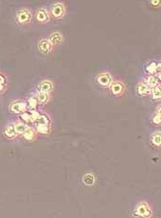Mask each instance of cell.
<instances>
[{
	"instance_id": "obj_22",
	"label": "cell",
	"mask_w": 161,
	"mask_h": 218,
	"mask_svg": "<svg viewBox=\"0 0 161 218\" xmlns=\"http://www.w3.org/2000/svg\"><path fill=\"white\" fill-rule=\"evenodd\" d=\"M36 130L37 132L41 133V134H48L49 132V128L48 125H41V124H37L36 126Z\"/></svg>"
},
{
	"instance_id": "obj_14",
	"label": "cell",
	"mask_w": 161,
	"mask_h": 218,
	"mask_svg": "<svg viewBox=\"0 0 161 218\" xmlns=\"http://www.w3.org/2000/svg\"><path fill=\"white\" fill-rule=\"evenodd\" d=\"M158 82H159L158 77H157L156 76H154V75H150V76L147 77V78H146V80H145V83L149 88L152 89L153 87H155V86L158 85Z\"/></svg>"
},
{
	"instance_id": "obj_16",
	"label": "cell",
	"mask_w": 161,
	"mask_h": 218,
	"mask_svg": "<svg viewBox=\"0 0 161 218\" xmlns=\"http://www.w3.org/2000/svg\"><path fill=\"white\" fill-rule=\"evenodd\" d=\"M22 134H23V137H24L27 141H32V140H34V136H35L34 131L32 128H29V127L26 128V130L24 131V132H23Z\"/></svg>"
},
{
	"instance_id": "obj_7",
	"label": "cell",
	"mask_w": 161,
	"mask_h": 218,
	"mask_svg": "<svg viewBox=\"0 0 161 218\" xmlns=\"http://www.w3.org/2000/svg\"><path fill=\"white\" fill-rule=\"evenodd\" d=\"M51 48H52V45H51V43L48 39H41L38 42V49L42 53L47 54V53L50 52L51 51Z\"/></svg>"
},
{
	"instance_id": "obj_20",
	"label": "cell",
	"mask_w": 161,
	"mask_h": 218,
	"mask_svg": "<svg viewBox=\"0 0 161 218\" xmlns=\"http://www.w3.org/2000/svg\"><path fill=\"white\" fill-rule=\"evenodd\" d=\"M36 99H37L38 103H40V104H45V103H47L48 100V93H46V92L40 91V92H38V93L36 94Z\"/></svg>"
},
{
	"instance_id": "obj_9",
	"label": "cell",
	"mask_w": 161,
	"mask_h": 218,
	"mask_svg": "<svg viewBox=\"0 0 161 218\" xmlns=\"http://www.w3.org/2000/svg\"><path fill=\"white\" fill-rule=\"evenodd\" d=\"M151 92V88H149L145 82H141L137 86V93L140 96H147Z\"/></svg>"
},
{
	"instance_id": "obj_17",
	"label": "cell",
	"mask_w": 161,
	"mask_h": 218,
	"mask_svg": "<svg viewBox=\"0 0 161 218\" xmlns=\"http://www.w3.org/2000/svg\"><path fill=\"white\" fill-rule=\"evenodd\" d=\"M151 95H152V98L154 100H159L161 97V90H160V86L159 85H157L155 87H153L151 89Z\"/></svg>"
},
{
	"instance_id": "obj_1",
	"label": "cell",
	"mask_w": 161,
	"mask_h": 218,
	"mask_svg": "<svg viewBox=\"0 0 161 218\" xmlns=\"http://www.w3.org/2000/svg\"><path fill=\"white\" fill-rule=\"evenodd\" d=\"M50 13L52 15L53 18L55 19H61L63 17L64 13H65V7L64 5L61 2L55 3L52 5L51 8H50Z\"/></svg>"
},
{
	"instance_id": "obj_26",
	"label": "cell",
	"mask_w": 161,
	"mask_h": 218,
	"mask_svg": "<svg viewBox=\"0 0 161 218\" xmlns=\"http://www.w3.org/2000/svg\"><path fill=\"white\" fill-rule=\"evenodd\" d=\"M152 121H153V123H154L155 125H160V122H161L160 113L156 114V115L154 116V118H153Z\"/></svg>"
},
{
	"instance_id": "obj_2",
	"label": "cell",
	"mask_w": 161,
	"mask_h": 218,
	"mask_svg": "<svg viewBox=\"0 0 161 218\" xmlns=\"http://www.w3.org/2000/svg\"><path fill=\"white\" fill-rule=\"evenodd\" d=\"M136 215L142 217H150L152 216V211L147 203L141 202L136 207Z\"/></svg>"
},
{
	"instance_id": "obj_11",
	"label": "cell",
	"mask_w": 161,
	"mask_h": 218,
	"mask_svg": "<svg viewBox=\"0 0 161 218\" xmlns=\"http://www.w3.org/2000/svg\"><path fill=\"white\" fill-rule=\"evenodd\" d=\"M48 41L51 43V45H58V44L62 43V35L59 32L52 33L50 35V36H49Z\"/></svg>"
},
{
	"instance_id": "obj_19",
	"label": "cell",
	"mask_w": 161,
	"mask_h": 218,
	"mask_svg": "<svg viewBox=\"0 0 161 218\" xmlns=\"http://www.w3.org/2000/svg\"><path fill=\"white\" fill-rule=\"evenodd\" d=\"M83 182L86 186H92L95 182V178L94 175L92 174H87L84 177H83Z\"/></svg>"
},
{
	"instance_id": "obj_23",
	"label": "cell",
	"mask_w": 161,
	"mask_h": 218,
	"mask_svg": "<svg viewBox=\"0 0 161 218\" xmlns=\"http://www.w3.org/2000/svg\"><path fill=\"white\" fill-rule=\"evenodd\" d=\"M35 122H37V124H41V125H48L49 119L46 115H40L39 118Z\"/></svg>"
},
{
	"instance_id": "obj_24",
	"label": "cell",
	"mask_w": 161,
	"mask_h": 218,
	"mask_svg": "<svg viewBox=\"0 0 161 218\" xmlns=\"http://www.w3.org/2000/svg\"><path fill=\"white\" fill-rule=\"evenodd\" d=\"M21 118L25 122V123H30V122H33L32 121V118H31V114H30V112H23V113H21Z\"/></svg>"
},
{
	"instance_id": "obj_25",
	"label": "cell",
	"mask_w": 161,
	"mask_h": 218,
	"mask_svg": "<svg viewBox=\"0 0 161 218\" xmlns=\"http://www.w3.org/2000/svg\"><path fill=\"white\" fill-rule=\"evenodd\" d=\"M30 114H31V118H32L33 122H35L39 118V117H40V114L36 110H31Z\"/></svg>"
},
{
	"instance_id": "obj_27",
	"label": "cell",
	"mask_w": 161,
	"mask_h": 218,
	"mask_svg": "<svg viewBox=\"0 0 161 218\" xmlns=\"http://www.w3.org/2000/svg\"><path fill=\"white\" fill-rule=\"evenodd\" d=\"M5 83H6V78L2 75H0V84L5 85Z\"/></svg>"
},
{
	"instance_id": "obj_18",
	"label": "cell",
	"mask_w": 161,
	"mask_h": 218,
	"mask_svg": "<svg viewBox=\"0 0 161 218\" xmlns=\"http://www.w3.org/2000/svg\"><path fill=\"white\" fill-rule=\"evenodd\" d=\"M157 71H158V63H155V62H152L150 63L147 66H146V72L150 75H155L157 74Z\"/></svg>"
},
{
	"instance_id": "obj_6",
	"label": "cell",
	"mask_w": 161,
	"mask_h": 218,
	"mask_svg": "<svg viewBox=\"0 0 161 218\" xmlns=\"http://www.w3.org/2000/svg\"><path fill=\"white\" fill-rule=\"evenodd\" d=\"M27 109V104L24 102H15L10 105V110L16 114H21Z\"/></svg>"
},
{
	"instance_id": "obj_15",
	"label": "cell",
	"mask_w": 161,
	"mask_h": 218,
	"mask_svg": "<svg viewBox=\"0 0 161 218\" xmlns=\"http://www.w3.org/2000/svg\"><path fill=\"white\" fill-rule=\"evenodd\" d=\"M14 127H15V132L17 134H22L27 128V126L24 122H20V121L16 122L14 124Z\"/></svg>"
},
{
	"instance_id": "obj_4",
	"label": "cell",
	"mask_w": 161,
	"mask_h": 218,
	"mask_svg": "<svg viewBox=\"0 0 161 218\" xmlns=\"http://www.w3.org/2000/svg\"><path fill=\"white\" fill-rule=\"evenodd\" d=\"M111 91L115 96H121L125 92V85L121 81H115L111 83Z\"/></svg>"
},
{
	"instance_id": "obj_21",
	"label": "cell",
	"mask_w": 161,
	"mask_h": 218,
	"mask_svg": "<svg viewBox=\"0 0 161 218\" xmlns=\"http://www.w3.org/2000/svg\"><path fill=\"white\" fill-rule=\"evenodd\" d=\"M37 105H38V101L36 97H31L28 99V106L31 110H35Z\"/></svg>"
},
{
	"instance_id": "obj_10",
	"label": "cell",
	"mask_w": 161,
	"mask_h": 218,
	"mask_svg": "<svg viewBox=\"0 0 161 218\" xmlns=\"http://www.w3.org/2000/svg\"><path fill=\"white\" fill-rule=\"evenodd\" d=\"M53 84L50 82V81H48V80H45V81H42L40 84H39V90H40V91H42V92H46V93H48V92H49V91H51L52 90H53Z\"/></svg>"
},
{
	"instance_id": "obj_3",
	"label": "cell",
	"mask_w": 161,
	"mask_h": 218,
	"mask_svg": "<svg viewBox=\"0 0 161 218\" xmlns=\"http://www.w3.org/2000/svg\"><path fill=\"white\" fill-rule=\"evenodd\" d=\"M31 20H32V14H31L30 10H28V9H21V10L18 11V13H17V21L20 23L24 24V23L29 22Z\"/></svg>"
},
{
	"instance_id": "obj_13",
	"label": "cell",
	"mask_w": 161,
	"mask_h": 218,
	"mask_svg": "<svg viewBox=\"0 0 161 218\" xmlns=\"http://www.w3.org/2000/svg\"><path fill=\"white\" fill-rule=\"evenodd\" d=\"M151 142H152V144H153L155 146H158V147L160 146L161 134L159 131V132H156L155 133L152 134V136H151Z\"/></svg>"
},
{
	"instance_id": "obj_8",
	"label": "cell",
	"mask_w": 161,
	"mask_h": 218,
	"mask_svg": "<svg viewBox=\"0 0 161 218\" xmlns=\"http://www.w3.org/2000/svg\"><path fill=\"white\" fill-rule=\"evenodd\" d=\"M35 17H36L37 21H39V22H47L49 20V14L47 11V9H44V8L38 9Z\"/></svg>"
},
{
	"instance_id": "obj_28",
	"label": "cell",
	"mask_w": 161,
	"mask_h": 218,
	"mask_svg": "<svg viewBox=\"0 0 161 218\" xmlns=\"http://www.w3.org/2000/svg\"><path fill=\"white\" fill-rule=\"evenodd\" d=\"M151 4H156V5H154V6H159V7L160 2H159V1H151Z\"/></svg>"
},
{
	"instance_id": "obj_29",
	"label": "cell",
	"mask_w": 161,
	"mask_h": 218,
	"mask_svg": "<svg viewBox=\"0 0 161 218\" xmlns=\"http://www.w3.org/2000/svg\"><path fill=\"white\" fill-rule=\"evenodd\" d=\"M4 90V85L3 84H0V91H2Z\"/></svg>"
},
{
	"instance_id": "obj_5",
	"label": "cell",
	"mask_w": 161,
	"mask_h": 218,
	"mask_svg": "<svg viewBox=\"0 0 161 218\" xmlns=\"http://www.w3.org/2000/svg\"><path fill=\"white\" fill-rule=\"evenodd\" d=\"M98 83L103 87H108L112 83V77L108 73H102L97 77Z\"/></svg>"
},
{
	"instance_id": "obj_12",
	"label": "cell",
	"mask_w": 161,
	"mask_h": 218,
	"mask_svg": "<svg viewBox=\"0 0 161 218\" xmlns=\"http://www.w3.org/2000/svg\"><path fill=\"white\" fill-rule=\"evenodd\" d=\"M4 133H5V136L7 137V138H13V137H15V135H16L17 133H16V132H15L14 124L9 123V124L6 127V129H5V131H4Z\"/></svg>"
}]
</instances>
